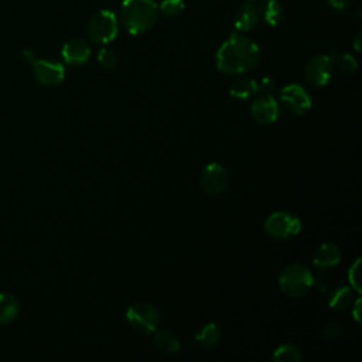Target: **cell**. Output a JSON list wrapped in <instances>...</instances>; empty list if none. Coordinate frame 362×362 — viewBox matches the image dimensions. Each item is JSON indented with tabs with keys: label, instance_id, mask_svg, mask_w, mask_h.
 Segmentation results:
<instances>
[{
	"label": "cell",
	"instance_id": "cell-22",
	"mask_svg": "<svg viewBox=\"0 0 362 362\" xmlns=\"http://www.w3.org/2000/svg\"><path fill=\"white\" fill-rule=\"evenodd\" d=\"M328 304L334 310H345L352 304V294L349 287H339L331 293Z\"/></svg>",
	"mask_w": 362,
	"mask_h": 362
},
{
	"label": "cell",
	"instance_id": "cell-25",
	"mask_svg": "<svg viewBox=\"0 0 362 362\" xmlns=\"http://www.w3.org/2000/svg\"><path fill=\"white\" fill-rule=\"evenodd\" d=\"M348 280L351 287L356 291L361 293V259H356L354 264L348 270Z\"/></svg>",
	"mask_w": 362,
	"mask_h": 362
},
{
	"label": "cell",
	"instance_id": "cell-29",
	"mask_svg": "<svg viewBox=\"0 0 362 362\" xmlns=\"http://www.w3.org/2000/svg\"><path fill=\"white\" fill-rule=\"evenodd\" d=\"M352 315H354L355 321L359 324V322H361V298H356V301L354 303V307H352Z\"/></svg>",
	"mask_w": 362,
	"mask_h": 362
},
{
	"label": "cell",
	"instance_id": "cell-28",
	"mask_svg": "<svg viewBox=\"0 0 362 362\" xmlns=\"http://www.w3.org/2000/svg\"><path fill=\"white\" fill-rule=\"evenodd\" d=\"M339 325L338 324H328L327 327H325V335L327 337H329V338H335V337H338V334H339Z\"/></svg>",
	"mask_w": 362,
	"mask_h": 362
},
{
	"label": "cell",
	"instance_id": "cell-9",
	"mask_svg": "<svg viewBox=\"0 0 362 362\" xmlns=\"http://www.w3.org/2000/svg\"><path fill=\"white\" fill-rule=\"evenodd\" d=\"M332 65H331V59L328 55L320 54L313 57L304 69V76L305 81L310 86L313 88H322L325 86L331 76H332Z\"/></svg>",
	"mask_w": 362,
	"mask_h": 362
},
{
	"label": "cell",
	"instance_id": "cell-19",
	"mask_svg": "<svg viewBox=\"0 0 362 362\" xmlns=\"http://www.w3.org/2000/svg\"><path fill=\"white\" fill-rule=\"evenodd\" d=\"M328 57L331 59L332 69L338 71L342 75H351V74H354L358 69V62H356V59L351 54L334 51Z\"/></svg>",
	"mask_w": 362,
	"mask_h": 362
},
{
	"label": "cell",
	"instance_id": "cell-11",
	"mask_svg": "<svg viewBox=\"0 0 362 362\" xmlns=\"http://www.w3.org/2000/svg\"><path fill=\"white\" fill-rule=\"evenodd\" d=\"M279 110H280L279 102L267 92L257 96L250 105L252 117L259 124H272V123H274L279 117Z\"/></svg>",
	"mask_w": 362,
	"mask_h": 362
},
{
	"label": "cell",
	"instance_id": "cell-4",
	"mask_svg": "<svg viewBox=\"0 0 362 362\" xmlns=\"http://www.w3.org/2000/svg\"><path fill=\"white\" fill-rule=\"evenodd\" d=\"M119 33L117 16L110 10L96 11L88 23V37L93 44L105 45L116 38Z\"/></svg>",
	"mask_w": 362,
	"mask_h": 362
},
{
	"label": "cell",
	"instance_id": "cell-27",
	"mask_svg": "<svg viewBox=\"0 0 362 362\" xmlns=\"http://www.w3.org/2000/svg\"><path fill=\"white\" fill-rule=\"evenodd\" d=\"M257 85H259V89H263V90H266V92H270V90H273L274 89V81H273V78H269V76H264V78H262L260 79V82H257Z\"/></svg>",
	"mask_w": 362,
	"mask_h": 362
},
{
	"label": "cell",
	"instance_id": "cell-8",
	"mask_svg": "<svg viewBox=\"0 0 362 362\" xmlns=\"http://www.w3.org/2000/svg\"><path fill=\"white\" fill-rule=\"evenodd\" d=\"M280 102L286 110L304 115L311 109V96L298 83H288L280 90Z\"/></svg>",
	"mask_w": 362,
	"mask_h": 362
},
{
	"label": "cell",
	"instance_id": "cell-10",
	"mask_svg": "<svg viewBox=\"0 0 362 362\" xmlns=\"http://www.w3.org/2000/svg\"><path fill=\"white\" fill-rule=\"evenodd\" d=\"M201 185L205 194L215 197L225 191L228 185V171L221 163H208L201 174Z\"/></svg>",
	"mask_w": 362,
	"mask_h": 362
},
{
	"label": "cell",
	"instance_id": "cell-16",
	"mask_svg": "<svg viewBox=\"0 0 362 362\" xmlns=\"http://www.w3.org/2000/svg\"><path fill=\"white\" fill-rule=\"evenodd\" d=\"M194 339L198 344V346L204 349H211L218 345L221 339V331L215 322H208L195 332Z\"/></svg>",
	"mask_w": 362,
	"mask_h": 362
},
{
	"label": "cell",
	"instance_id": "cell-2",
	"mask_svg": "<svg viewBox=\"0 0 362 362\" xmlns=\"http://www.w3.org/2000/svg\"><path fill=\"white\" fill-rule=\"evenodd\" d=\"M158 6L154 0H123L120 7V23L132 35H139L157 23Z\"/></svg>",
	"mask_w": 362,
	"mask_h": 362
},
{
	"label": "cell",
	"instance_id": "cell-15",
	"mask_svg": "<svg viewBox=\"0 0 362 362\" xmlns=\"http://www.w3.org/2000/svg\"><path fill=\"white\" fill-rule=\"evenodd\" d=\"M257 10L260 18L270 27H276L283 18V6L279 0H263Z\"/></svg>",
	"mask_w": 362,
	"mask_h": 362
},
{
	"label": "cell",
	"instance_id": "cell-14",
	"mask_svg": "<svg viewBox=\"0 0 362 362\" xmlns=\"http://www.w3.org/2000/svg\"><path fill=\"white\" fill-rule=\"evenodd\" d=\"M260 20L257 6L252 3H245L239 7V10L235 14L233 27L238 30V33L242 31H250L253 30Z\"/></svg>",
	"mask_w": 362,
	"mask_h": 362
},
{
	"label": "cell",
	"instance_id": "cell-7",
	"mask_svg": "<svg viewBox=\"0 0 362 362\" xmlns=\"http://www.w3.org/2000/svg\"><path fill=\"white\" fill-rule=\"evenodd\" d=\"M264 230L274 239H290L300 233L301 219L290 211H276L264 221Z\"/></svg>",
	"mask_w": 362,
	"mask_h": 362
},
{
	"label": "cell",
	"instance_id": "cell-20",
	"mask_svg": "<svg viewBox=\"0 0 362 362\" xmlns=\"http://www.w3.org/2000/svg\"><path fill=\"white\" fill-rule=\"evenodd\" d=\"M18 314V301L10 293H0V324L11 322Z\"/></svg>",
	"mask_w": 362,
	"mask_h": 362
},
{
	"label": "cell",
	"instance_id": "cell-3",
	"mask_svg": "<svg viewBox=\"0 0 362 362\" xmlns=\"http://www.w3.org/2000/svg\"><path fill=\"white\" fill-rule=\"evenodd\" d=\"M277 283L280 291L284 296L290 298H298L308 293L314 284V277L305 264L291 263L280 272Z\"/></svg>",
	"mask_w": 362,
	"mask_h": 362
},
{
	"label": "cell",
	"instance_id": "cell-17",
	"mask_svg": "<svg viewBox=\"0 0 362 362\" xmlns=\"http://www.w3.org/2000/svg\"><path fill=\"white\" fill-rule=\"evenodd\" d=\"M259 92L257 81L253 78H238L229 86V93L236 99H249Z\"/></svg>",
	"mask_w": 362,
	"mask_h": 362
},
{
	"label": "cell",
	"instance_id": "cell-5",
	"mask_svg": "<svg viewBox=\"0 0 362 362\" xmlns=\"http://www.w3.org/2000/svg\"><path fill=\"white\" fill-rule=\"evenodd\" d=\"M23 58L33 65L35 79L45 86H55L65 78V68L61 62L47 58H35L31 49L23 51Z\"/></svg>",
	"mask_w": 362,
	"mask_h": 362
},
{
	"label": "cell",
	"instance_id": "cell-18",
	"mask_svg": "<svg viewBox=\"0 0 362 362\" xmlns=\"http://www.w3.org/2000/svg\"><path fill=\"white\" fill-rule=\"evenodd\" d=\"M154 344L167 354H177L180 351L178 337L167 328H157L154 331Z\"/></svg>",
	"mask_w": 362,
	"mask_h": 362
},
{
	"label": "cell",
	"instance_id": "cell-12",
	"mask_svg": "<svg viewBox=\"0 0 362 362\" xmlns=\"http://www.w3.org/2000/svg\"><path fill=\"white\" fill-rule=\"evenodd\" d=\"M90 45L82 38H72L64 44L61 49L62 59L68 65H82L90 57Z\"/></svg>",
	"mask_w": 362,
	"mask_h": 362
},
{
	"label": "cell",
	"instance_id": "cell-13",
	"mask_svg": "<svg viewBox=\"0 0 362 362\" xmlns=\"http://www.w3.org/2000/svg\"><path fill=\"white\" fill-rule=\"evenodd\" d=\"M341 262V252L338 246L332 242H325L320 245L314 255H313V263L315 267L325 270V269H332Z\"/></svg>",
	"mask_w": 362,
	"mask_h": 362
},
{
	"label": "cell",
	"instance_id": "cell-30",
	"mask_svg": "<svg viewBox=\"0 0 362 362\" xmlns=\"http://www.w3.org/2000/svg\"><path fill=\"white\" fill-rule=\"evenodd\" d=\"M361 37H362V34H361V31H358V34L355 37V41H354V47H355L356 51L361 49Z\"/></svg>",
	"mask_w": 362,
	"mask_h": 362
},
{
	"label": "cell",
	"instance_id": "cell-23",
	"mask_svg": "<svg viewBox=\"0 0 362 362\" xmlns=\"http://www.w3.org/2000/svg\"><path fill=\"white\" fill-rule=\"evenodd\" d=\"M185 8V0H161L158 11L165 17H175Z\"/></svg>",
	"mask_w": 362,
	"mask_h": 362
},
{
	"label": "cell",
	"instance_id": "cell-24",
	"mask_svg": "<svg viewBox=\"0 0 362 362\" xmlns=\"http://www.w3.org/2000/svg\"><path fill=\"white\" fill-rule=\"evenodd\" d=\"M98 62L106 69H113L119 62V57L115 51L109 48H102L98 52Z\"/></svg>",
	"mask_w": 362,
	"mask_h": 362
},
{
	"label": "cell",
	"instance_id": "cell-26",
	"mask_svg": "<svg viewBox=\"0 0 362 362\" xmlns=\"http://www.w3.org/2000/svg\"><path fill=\"white\" fill-rule=\"evenodd\" d=\"M325 1L329 7H332L334 10H338V11L346 10L349 6V0H325Z\"/></svg>",
	"mask_w": 362,
	"mask_h": 362
},
{
	"label": "cell",
	"instance_id": "cell-6",
	"mask_svg": "<svg viewBox=\"0 0 362 362\" xmlns=\"http://www.w3.org/2000/svg\"><path fill=\"white\" fill-rule=\"evenodd\" d=\"M126 321L137 332L151 334L158 328L160 311L150 303L139 301L126 310Z\"/></svg>",
	"mask_w": 362,
	"mask_h": 362
},
{
	"label": "cell",
	"instance_id": "cell-1",
	"mask_svg": "<svg viewBox=\"0 0 362 362\" xmlns=\"http://www.w3.org/2000/svg\"><path fill=\"white\" fill-rule=\"evenodd\" d=\"M216 68L228 75H239L255 69L260 61L259 47L246 35L233 33L216 51Z\"/></svg>",
	"mask_w": 362,
	"mask_h": 362
},
{
	"label": "cell",
	"instance_id": "cell-21",
	"mask_svg": "<svg viewBox=\"0 0 362 362\" xmlns=\"http://www.w3.org/2000/svg\"><path fill=\"white\" fill-rule=\"evenodd\" d=\"M272 358L274 362H300L301 352L293 344H281L274 349Z\"/></svg>",
	"mask_w": 362,
	"mask_h": 362
}]
</instances>
